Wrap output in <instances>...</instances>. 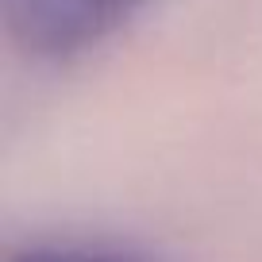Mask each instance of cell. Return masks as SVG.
Listing matches in <instances>:
<instances>
[{
  "label": "cell",
  "mask_w": 262,
  "mask_h": 262,
  "mask_svg": "<svg viewBox=\"0 0 262 262\" xmlns=\"http://www.w3.org/2000/svg\"><path fill=\"white\" fill-rule=\"evenodd\" d=\"M150 0H0L12 39L39 58H70L104 42Z\"/></svg>",
  "instance_id": "obj_1"
},
{
  "label": "cell",
  "mask_w": 262,
  "mask_h": 262,
  "mask_svg": "<svg viewBox=\"0 0 262 262\" xmlns=\"http://www.w3.org/2000/svg\"><path fill=\"white\" fill-rule=\"evenodd\" d=\"M8 262H139L127 254H108V251H58V247H35V251H19Z\"/></svg>",
  "instance_id": "obj_2"
}]
</instances>
